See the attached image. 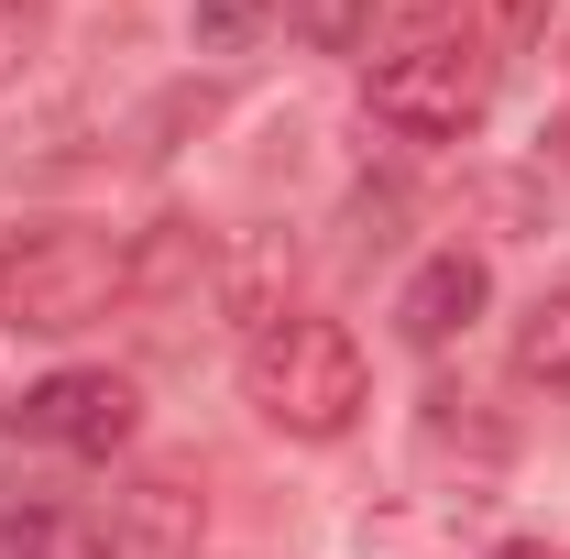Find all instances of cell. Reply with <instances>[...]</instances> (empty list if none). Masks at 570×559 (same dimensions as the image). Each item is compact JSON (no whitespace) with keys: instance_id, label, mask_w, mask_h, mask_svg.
Instances as JSON below:
<instances>
[{"instance_id":"17","label":"cell","mask_w":570,"mask_h":559,"mask_svg":"<svg viewBox=\"0 0 570 559\" xmlns=\"http://www.w3.org/2000/svg\"><path fill=\"white\" fill-rule=\"evenodd\" d=\"M560 45H570V33H560Z\"/></svg>"},{"instance_id":"12","label":"cell","mask_w":570,"mask_h":559,"mask_svg":"<svg viewBox=\"0 0 570 559\" xmlns=\"http://www.w3.org/2000/svg\"><path fill=\"white\" fill-rule=\"evenodd\" d=\"M549 22V0H461V33L483 45V56H504V45H527Z\"/></svg>"},{"instance_id":"8","label":"cell","mask_w":570,"mask_h":559,"mask_svg":"<svg viewBox=\"0 0 570 559\" xmlns=\"http://www.w3.org/2000/svg\"><path fill=\"white\" fill-rule=\"evenodd\" d=\"M0 559H121V527L88 504H11L0 516Z\"/></svg>"},{"instance_id":"4","label":"cell","mask_w":570,"mask_h":559,"mask_svg":"<svg viewBox=\"0 0 570 559\" xmlns=\"http://www.w3.org/2000/svg\"><path fill=\"white\" fill-rule=\"evenodd\" d=\"M22 439L33 450H77V461H110L142 439V384L110 373V362H77V373H45L22 395Z\"/></svg>"},{"instance_id":"1","label":"cell","mask_w":570,"mask_h":559,"mask_svg":"<svg viewBox=\"0 0 570 559\" xmlns=\"http://www.w3.org/2000/svg\"><path fill=\"white\" fill-rule=\"evenodd\" d=\"M242 395H253V418L275 428V439H307V450H330V439H352L362 406H373V362L341 318H275L264 341H242Z\"/></svg>"},{"instance_id":"14","label":"cell","mask_w":570,"mask_h":559,"mask_svg":"<svg viewBox=\"0 0 570 559\" xmlns=\"http://www.w3.org/2000/svg\"><path fill=\"white\" fill-rule=\"evenodd\" d=\"M362 11H373V22H395V33H417V22H428V0H362Z\"/></svg>"},{"instance_id":"2","label":"cell","mask_w":570,"mask_h":559,"mask_svg":"<svg viewBox=\"0 0 570 559\" xmlns=\"http://www.w3.org/2000/svg\"><path fill=\"white\" fill-rule=\"evenodd\" d=\"M121 296H132V242H110V231H88V219H45V231L0 242V318H11V330L67 341L88 318H110Z\"/></svg>"},{"instance_id":"5","label":"cell","mask_w":570,"mask_h":559,"mask_svg":"<svg viewBox=\"0 0 570 559\" xmlns=\"http://www.w3.org/2000/svg\"><path fill=\"white\" fill-rule=\"evenodd\" d=\"M209 296H219V318H230L242 341H264L275 318H296V231H242V242H219Z\"/></svg>"},{"instance_id":"7","label":"cell","mask_w":570,"mask_h":559,"mask_svg":"<svg viewBox=\"0 0 570 559\" xmlns=\"http://www.w3.org/2000/svg\"><path fill=\"white\" fill-rule=\"evenodd\" d=\"M198 538H209L198 472H142L121 493V559H198Z\"/></svg>"},{"instance_id":"6","label":"cell","mask_w":570,"mask_h":559,"mask_svg":"<svg viewBox=\"0 0 570 559\" xmlns=\"http://www.w3.org/2000/svg\"><path fill=\"white\" fill-rule=\"evenodd\" d=\"M483 296H494V264L450 242V253H428L417 275H406V296H395V330H406L417 351H439V341H461V330L483 318Z\"/></svg>"},{"instance_id":"11","label":"cell","mask_w":570,"mask_h":559,"mask_svg":"<svg viewBox=\"0 0 570 559\" xmlns=\"http://www.w3.org/2000/svg\"><path fill=\"white\" fill-rule=\"evenodd\" d=\"M187 22H198V56H242L275 22V0H187Z\"/></svg>"},{"instance_id":"10","label":"cell","mask_w":570,"mask_h":559,"mask_svg":"<svg viewBox=\"0 0 570 559\" xmlns=\"http://www.w3.org/2000/svg\"><path fill=\"white\" fill-rule=\"evenodd\" d=\"M515 384L549 395V406H570V285H549V296L515 318Z\"/></svg>"},{"instance_id":"9","label":"cell","mask_w":570,"mask_h":559,"mask_svg":"<svg viewBox=\"0 0 570 559\" xmlns=\"http://www.w3.org/2000/svg\"><path fill=\"white\" fill-rule=\"evenodd\" d=\"M209 242H198V219H154L132 242V307H176L187 285H209Z\"/></svg>"},{"instance_id":"13","label":"cell","mask_w":570,"mask_h":559,"mask_svg":"<svg viewBox=\"0 0 570 559\" xmlns=\"http://www.w3.org/2000/svg\"><path fill=\"white\" fill-rule=\"evenodd\" d=\"M296 33L330 45V56H352L362 33H373V11H362V0H296Z\"/></svg>"},{"instance_id":"15","label":"cell","mask_w":570,"mask_h":559,"mask_svg":"<svg viewBox=\"0 0 570 559\" xmlns=\"http://www.w3.org/2000/svg\"><path fill=\"white\" fill-rule=\"evenodd\" d=\"M549 154H560V165H570V110H560V121H549Z\"/></svg>"},{"instance_id":"16","label":"cell","mask_w":570,"mask_h":559,"mask_svg":"<svg viewBox=\"0 0 570 559\" xmlns=\"http://www.w3.org/2000/svg\"><path fill=\"white\" fill-rule=\"evenodd\" d=\"M494 559H560V549H494Z\"/></svg>"},{"instance_id":"3","label":"cell","mask_w":570,"mask_h":559,"mask_svg":"<svg viewBox=\"0 0 570 559\" xmlns=\"http://www.w3.org/2000/svg\"><path fill=\"white\" fill-rule=\"evenodd\" d=\"M362 99H373L384 133H406V143H472L483 110H494V56L461 22H417V33H395L373 56Z\"/></svg>"}]
</instances>
